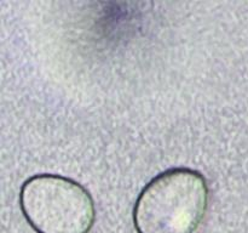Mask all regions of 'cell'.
I'll list each match as a JSON object with an SVG mask.
<instances>
[{"label":"cell","mask_w":248,"mask_h":233,"mask_svg":"<svg viewBox=\"0 0 248 233\" xmlns=\"http://www.w3.org/2000/svg\"><path fill=\"white\" fill-rule=\"evenodd\" d=\"M19 208L36 233H90L96 206L90 192L69 177L38 174L19 189Z\"/></svg>","instance_id":"2"},{"label":"cell","mask_w":248,"mask_h":233,"mask_svg":"<svg viewBox=\"0 0 248 233\" xmlns=\"http://www.w3.org/2000/svg\"><path fill=\"white\" fill-rule=\"evenodd\" d=\"M205 176L190 167H171L153 177L133 206L137 233H195L208 210Z\"/></svg>","instance_id":"1"}]
</instances>
